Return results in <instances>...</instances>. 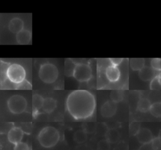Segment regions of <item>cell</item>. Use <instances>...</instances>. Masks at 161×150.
<instances>
[{
	"label": "cell",
	"mask_w": 161,
	"mask_h": 150,
	"mask_svg": "<svg viewBox=\"0 0 161 150\" xmlns=\"http://www.w3.org/2000/svg\"><path fill=\"white\" fill-rule=\"evenodd\" d=\"M67 109L76 120L85 119L91 117L95 110L96 101L94 95L86 90L72 92L66 100Z\"/></svg>",
	"instance_id": "obj_1"
},
{
	"label": "cell",
	"mask_w": 161,
	"mask_h": 150,
	"mask_svg": "<svg viewBox=\"0 0 161 150\" xmlns=\"http://www.w3.org/2000/svg\"><path fill=\"white\" fill-rule=\"evenodd\" d=\"M60 140V134L58 130L52 126L43 128L38 135L40 144L45 148L55 146Z\"/></svg>",
	"instance_id": "obj_2"
},
{
	"label": "cell",
	"mask_w": 161,
	"mask_h": 150,
	"mask_svg": "<svg viewBox=\"0 0 161 150\" xmlns=\"http://www.w3.org/2000/svg\"><path fill=\"white\" fill-rule=\"evenodd\" d=\"M38 76L44 83H52L57 80L58 77V70L54 64L45 63L40 67Z\"/></svg>",
	"instance_id": "obj_3"
},
{
	"label": "cell",
	"mask_w": 161,
	"mask_h": 150,
	"mask_svg": "<svg viewBox=\"0 0 161 150\" xmlns=\"http://www.w3.org/2000/svg\"><path fill=\"white\" fill-rule=\"evenodd\" d=\"M8 79L13 83L20 84L23 83L26 78V71L23 66L18 63L9 65L6 71Z\"/></svg>",
	"instance_id": "obj_4"
},
{
	"label": "cell",
	"mask_w": 161,
	"mask_h": 150,
	"mask_svg": "<svg viewBox=\"0 0 161 150\" xmlns=\"http://www.w3.org/2000/svg\"><path fill=\"white\" fill-rule=\"evenodd\" d=\"M9 110L13 114L23 113L26 109L27 102L24 97L20 95H13L7 101Z\"/></svg>",
	"instance_id": "obj_5"
},
{
	"label": "cell",
	"mask_w": 161,
	"mask_h": 150,
	"mask_svg": "<svg viewBox=\"0 0 161 150\" xmlns=\"http://www.w3.org/2000/svg\"><path fill=\"white\" fill-rule=\"evenodd\" d=\"M92 68L89 64L84 63L76 64L73 74V77L76 80L80 82H87L92 78Z\"/></svg>",
	"instance_id": "obj_6"
},
{
	"label": "cell",
	"mask_w": 161,
	"mask_h": 150,
	"mask_svg": "<svg viewBox=\"0 0 161 150\" xmlns=\"http://www.w3.org/2000/svg\"><path fill=\"white\" fill-rule=\"evenodd\" d=\"M23 136L24 132L20 127H13L8 133V139L11 143L15 145L21 142Z\"/></svg>",
	"instance_id": "obj_7"
},
{
	"label": "cell",
	"mask_w": 161,
	"mask_h": 150,
	"mask_svg": "<svg viewBox=\"0 0 161 150\" xmlns=\"http://www.w3.org/2000/svg\"><path fill=\"white\" fill-rule=\"evenodd\" d=\"M116 110V103L113 102L112 100H108L101 106V114L104 117H111L115 114Z\"/></svg>",
	"instance_id": "obj_8"
},
{
	"label": "cell",
	"mask_w": 161,
	"mask_h": 150,
	"mask_svg": "<svg viewBox=\"0 0 161 150\" xmlns=\"http://www.w3.org/2000/svg\"><path fill=\"white\" fill-rule=\"evenodd\" d=\"M135 136L138 141L142 144L150 143L153 138L151 131L145 127L140 128Z\"/></svg>",
	"instance_id": "obj_9"
},
{
	"label": "cell",
	"mask_w": 161,
	"mask_h": 150,
	"mask_svg": "<svg viewBox=\"0 0 161 150\" xmlns=\"http://www.w3.org/2000/svg\"><path fill=\"white\" fill-rule=\"evenodd\" d=\"M105 74L107 79L111 82L118 81L120 77V72L119 68L118 67L112 65L106 68Z\"/></svg>",
	"instance_id": "obj_10"
},
{
	"label": "cell",
	"mask_w": 161,
	"mask_h": 150,
	"mask_svg": "<svg viewBox=\"0 0 161 150\" xmlns=\"http://www.w3.org/2000/svg\"><path fill=\"white\" fill-rule=\"evenodd\" d=\"M8 27L10 31L17 34L24 29V22L19 18L16 17L11 19Z\"/></svg>",
	"instance_id": "obj_11"
},
{
	"label": "cell",
	"mask_w": 161,
	"mask_h": 150,
	"mask_svg": "<svg viewBox=\"0 0 161 150\" xmlns=\"http://www.w3.org/2000/svg\"><path fill=\"white\" fill-rule=\"evenodd\" d=\"M155 72L152 67L144 66L140 70H139L138 75L141 80L143 81L151 80L156 75Z\"/></svg>",
	"instance_id": "obj_12"
},
{
	"label": "cell",
	"mask_w": 161,
	"mask_h": 150,
	"mask_svg": "<svg viewBox=\"0 0 161 150\" xmlns=\"http://www.w3.org/2000/svg\"><path fill=\"white\" fill-rule=\"evenodd\" d=\"M16 39L18 43L20 45L28 44L31 39V33L30 30L23 29L16 35Z\"/></svg>",
	"instance_id": "obj_13"
},
{
	"label": "cell",
	"mask_w": 161,
	"mask_h": 150,
	"mask_svg": "<svg viewBox=\"0 0 161 150\" xmlns=\"http://www.w3.org/2000/svg\"><path fill=\"white\" fill-rule=\"evenodd\" d=\"M57 100L52 97H47L44 99L42 109L47 114L52 113L57 107Z\"/></svg>",
	"instance_id": "obj_14"
},
{
	"label": "cell",
	"mask_w": 161,
	"mask_h": 150,
	"mask_svg": "<svg viewBox=\"0 0 161 150\" xmlns=\"http://www.w3.org/2000/svg\"><path fill=\"white\" fill-rule=\"evenodd\" d=\"M44 98L40 94H34L32 97V106L33 114L38 113V110L42 108Z\"/></svg>",
	"instance_id": "obj_15"
},
{
	"label": "cell",
	"mask_w": 161,
	"mask_h": 150,
	"mask_svg": "<svg viewBox=\"0 0 161 150\" xmlns=\"http://www.w3.org/2000/svg\"><path fill=\"white\" fill-rule=\"evenodd\" d=\"M105 137L110 144L117 142L119 138L120 134L116 129H109L105 133Z\"/></svg>",
	"instance_id": "obj_16"
},
{
	"label": "cell",
	"mask_w": 161,
	"mask_h": 150,
	"mask_svg": "<svg viewBox=\"0 0 161 150\" xmlns=\"http://www.w3.org/2000/svg\"><path fill=\"white\" fill-rule=\"evenodd\" d=\"M151 105L152 104L149 99L147 98H142L138 102L137 109L142 112H147L150 110Z\"/></svg>",
	"instance_id": "obj_17"
},
{
	"label": "cell",
	"mask_w": 161,
	"mask_h": 150,
	"mask_svg": "<svg viewBox=\"0 0 161 150\" xmlns=\"http://www.w3.org/2000/svg\"><path fill=\"white\" fill-rule=\"evenodd\" d=\"M73 139L78 144L83 143L87 139V133L83 129L77 130L74 134Z\"/></svg>",
	"instance_id": "obj_18"
},
{
	"label": "cell",
	"mask_w": 161,
	"mask_h": 150,
	"mask_svg": "<svg viewBox=\"0 0 161 150\" xmlns=\"http://www.w3.org/2000/svg\"><path fill=\"white\" fill-rule=\"evenodd\" d=\"M145 60L143 58H131L130 60V65L133 70H140L145 65Z\"/></svg>",
	"instance_id": "obj_19"
},
{
	"label": "cell",
	"mask_w": 161,
	"mask_h": 150,
	"mask_svg": "<svg viewBox=\"0 0 161 150\" xmlns=\"http://www.w3.org/2000/svg\"><path fill=\"white\" fill-rule=\"evenodd\" d=\"M75 63H74L72 60L67 59L65 63V74L66 76L70 77L73 76L74 72L76 66Z\"/></svg>",
	"instance_id": "obj_20"
},
{
	"label": "cell",
	"mask_w": 161,
	"mask_h": 150,
	"mask_svg": "<svg viewBox=\"0 0 161 150\" xmlns=\"http://www.w3.org/2000/svg\"><path fill=\"white\" fill-rule=\"evenodd\" d=\"M161 88V73L158 72L150 82V88L151 90H159Z\"/></svg>",
	"instance_id": "obj_21"
},
{
	"label": "cell",
	"mask_w": 161,
	"mask_h": 150,
	"mask_svg": "<svg viewBox=\"0 0 161 150\" xmlns=\"http://www.w3.org/2000/svg\"><path fill=\"white\" fill-rule=\"evenodd\" d=\"M111 100L115 103L121 102L123 99V91L121 90H113L110 93Z\"/></svg>",
	"instance_id": "obj_22"
},
{
	"label": "cell",
	"mask_w": 161,
	"mask_h": 150,
	"mask_svg": "<svg viewBox=\"0 0 161 150\" xmlns=\"http://www.w3.org/2000/svg\"><path fill=\"white\" fill-rule=\"evenodd\" d=\"M151 114L155 117H159L161 116V103L160 102H154L152 104L150 110Z\"/></svg>",
	"instance_id": "obj_23"
},
{
	"label": "cell",
	"mask_w": 161,
	"mask_h": 150,
	"mask_svg": "<svg viewBox=\"0 0 161 150\" xmlns=\"http://www.w3.org/2000/svg\"><path fill=\"white\" fill-rule=\"evenodd\" d=\"M97 148V150H109L111 144L106 139H101L98 142Z\"/></svg>",
	"instance_id": "obj_24"
},
{
	"label": "cell",
	"mask_w": 161,
	"mask_h": 150,
	"mask_svg": "<svg viewBox=\"0 0 161 150\" xmlns=\"http://www.w3.org/2000/svg\"><path fill=\"white\" fill-rule=\"evenodd\" d=\"M150 65L155 71H158L160 72L161 70V60L158 58H152L150 61Z\"/></svg>",
	"instance_id": "obj_25"
},
{
	"label": "cell",
	"mask_w": 161,
	"mask_h": 150,
	"mask_svg": "<svg viewBox=\"0 0 161 150\" xmlns=\"http://www.w3.org/2000/svg\"><path fill=\"white\" fill-rule=\"evenodd\" d=\"M151 144L153 150H158L161 145V137H160V131L159 132L158 136L153 138Z\"/></svg>",
	"instance_id": "obj_26"
},
{
	"label": "cell",
	"mask_w": 161,
	"mask_h": 150,
	"mask_svg": "<svg viewBox=\"0 0 161 150\" xmlns=\"http://www.w3.org/2000/svg\"><path fill=\"white\" fill-rule=\"evenodd\" d=\"M96 129V126L94 123H87L84 126L83 130L87 133H92Z\"/></svg>",
	"instance_id": "obj_27"
},
{
	"label": "cell",
	"mask_w": 161,
	"mask_h": 150,
	"mask_svg": "<svg viewBox=\"0 0 161 150\" xmlns=\"http://www.w3.org/2000/svg\"><path fill=\"white\" fill-rule=\"evenodd\" d=\"M14 150H31V149L26 143L20 142L14 145Z\"/></svg>",
	"instance_id": "obj_28"
},
{
	"label": "cell",
	"mask_w": 161,
	"mask_h": 150,
	"mask_svg": "<svg viewBox=\"0 0 161 150\" xmlns=\"http://www.w3.org/2000/svg\"><path fill=\"white\" fill-rule=\"evenodd\" d=\"M140 129V125L136 122H132L130 125V132L133 135H136Z\"/></svg>",
	"instance_id": "obj_29"
},
{
	"label": "cell",
	"mask_w": 161,
	"mask_h": 150,
	"mask_svg": "<svg viewBox=\"0 0 161 150\" xmlns=\"http://www.w3.org/2000/svg\"><path fill=\"white\" fill-rule=\"evenodd\" d=\"M109 60L112 65L118 67V65H119L122 62L123 58H109Z\"/></svg>",
	"instance_id": "obj_30"
},
{
	"label": "cell",
	"mask_w": 161,
	"mask_h": 150,
	"mask_svg": "<svg viewBox=\"0 0 161 150\" xmlns=\"http://www.w3.org/2000/svg\"><path fill=\"white\" fill-rule=\"evenodd\" d=\"M138 150H153L150 143H148V144H142V146L139 148Z\"/></svg>",
	"instance_id": "obj_31"
},
{
	"label": "cell",
	"mask_w": 161,
	"mask_h": 150,
	"mask_svg": "<svg viewBox=\"0 0 161 150\" xmlns=\"http://www.w3.org/2000/svg\"><path fill=\"white\" fill-rule=\"evenodd\" d=\"M158 150H161V145H160V147H159Z\"/></svg>",
	"instance_id": "obj_32"
},
{
	"label": "cell",
	"mask_w": 161,
	"mask_h": 150,
	"mask_svg": "<svg viewBox=\"0 0 161 150\" xmlns=\"http://www.w3.org/2000/svg\"><path fill=\"white\" fill-rule=\"evenodd\" d=\"M160 103H161V97H160Z\"/></svg>",
	"instance_id": "obj_33"
}]
</instances>
